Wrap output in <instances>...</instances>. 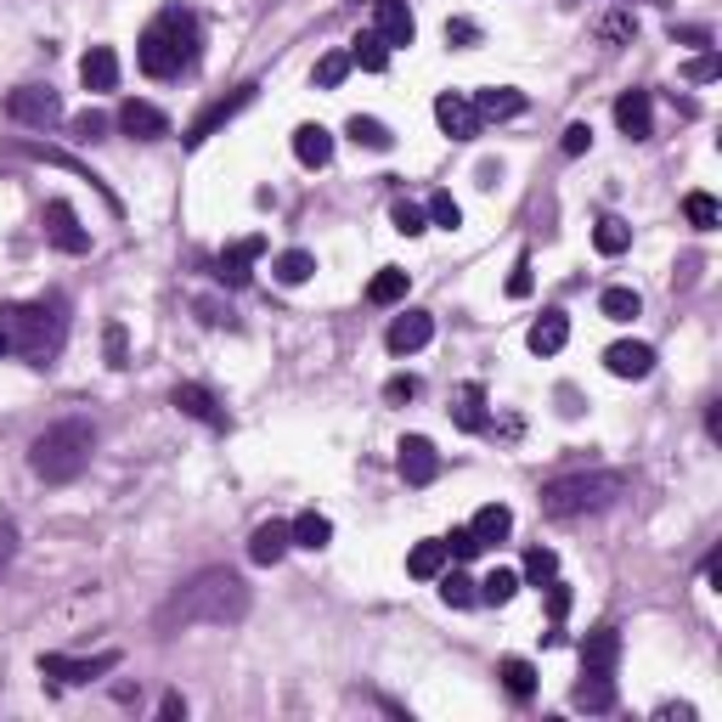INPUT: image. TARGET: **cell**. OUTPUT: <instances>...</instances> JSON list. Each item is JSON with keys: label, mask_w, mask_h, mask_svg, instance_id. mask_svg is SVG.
Segmentation results:
<instances>
[{"label": "cell", "mask_w": 722, "mask_h": 722, "mask_svg": "<svg viewBox=\"0 0 722 722\" xmlns=\"http://www.w3.org/2000/svg\"><path fill=\"white\" fill-rule=\"evenodd\" d=\"M553 575H559V559H553V548H531V553H525V582L548 588Z\"/></svg>", "instance_id": "obj_39"}, {"label": "cell", "mask_w": 722, "mask_h": 722, "mask_svg": "<svg viewBox=\"0 0 722 722\" xmlns=\"http://www.w3.org/2000/svg\"><path fill=\"white\" fill-rule=\"evenodd\" d=\"M159 716H170V722L186 716V700H181V694H164V700H159Z\"/></svg>", "instance_id": "obj_55"}, {"label": "cell", "mask_w": 722, "mask_h": 722, "mask_svg": "<svg viewBox=\"0 0 722 722\" xmlns=\"http://www.w3.org/2000/svg\"><path fill=\"white\" fill-rule=\"evenodd\" d=\"M593 249H599V255H627V249H633V226L615 220V215H604V220L593 226Z\"/></svg>", "instance_id": "obj_32"}, {"label": "cell", "mask_w": 722, "mask_h": 722, "mask_svg": "<svg viewBox=\"0 0 722 722\" xmlns=\"http://www.w3.org/2000/svg\"><path fill=\"white\" fill-rule=\"evenodd\" d=\"M255 90H260V85H237V90H231V96H226V103H215V108H204V114H198V119H192V125H186V136H181V141H186V148H204V141H209V136H215V130H220V125H231V119H237V114H244V108H249V103H255Z\"/></svg>", "instance_id": "obj_7"}, {"label": "cell", "mask_w": 722, "mask_h": 722, "mask_svg": "<svg viewBox=\"0 0 722 722\" xmlns=\"http://www.w3.org/2000/svg\"><path fill=\"white\" fill-rule=\"evenodd\" d=\"M136 63L148 79H175L198 63V18L186 7H164L148 29H141V45H136Z\"/></svg>", "instance_id": "obj_2"}, {"label": "cell", "mask_w": 722, "mask_h": 722, "mask_svg": "<svg viewBox=\"0 0 722 722\" xmlns=\"http://www.w3.org/2000/svg\"><path fill=\"white\" fill-rule=\"evenodd\" d=\"M0 333H7V345H12L23 362L45 367V362H52V356L63 351V340H68V316H63V300L0 305Z\"/></svg>", "instance_id": "obj_3"}, {"label": "cell", "mask_w": 722, "mask_h": 722, "mask_svg": "<svg viewBox=\"0 0 722 722\" xmlns=\"http://www.w3.org/2000/svg\"><path fill=\"white\" fill-rule=\"evenodd\" d=\"M474 593H479V604H508L519 593V570H492L486 582H474Z\"/></svg>", "instance_id": "obj_37"}, {"label": "cell", "mask_w": 722, "mask_h": 722, "mask_svg": "<svg viewBox=\"0 0 722 722\" xmlns=\"http://www.w3.org/2000/svg\"><path fill=\"white\" fill-rule=\"evenodd\" d=\"M604 367H610L615 378H649V373H655V351L638 345V340H621V345L604 351Z\"/></svg>", "instance_id": "obj_17"}, {"label": "cell", "mask_w": 722, "mask_h": 722, "mask_svg": "<svg viewBox=\"0 0 722 722\" xmlns=\"http://www.w3.org/2000/svg\"><path fill=\"white\" fill-rule=\"evenodd\" d=\"M74 136H79V141H103V136H108V119H103V114H79V119H74Z\"/></svg>", "instance_id": "obj_47"}, {"label": "cell", "mask_w": 722, "mask_h": 722, "mask_svg": "<svg viewBox=\"0 0 722 722\" xmlns=\"http://www.w3.org/2000/svg\"><path fill=\"white\" fill-rule=\"evenodd\" d=\"M429 340H435V316H429V311H407V316L390 322V351H396V356H412V351H423Z\"/></svg>", "instance_id": "obj_16"}, {"label": "cell", "mask_w": 722, "mask_h": 722, "mask_svg": "<svg viewBox=\"0 0 722 722\" xmlns=\"http://www.w3.org/2000/svg\"><path fill=\"white\" fill-rule=\"evenodd\" d=\"M351 141H356V148H373V153H390V148H396L390 125H384V119H367V114L351 119Z\"/></svg>", "instance_id": "obj_33"}, {"label": "cell", "mask_w": 722, "mask_h": 722, "mask_svg": "<svg viewBox=\"0 0 722 722\" xmlns=\"http://www.w3.org/2000/svg\"><path fill=\"white\" fill-rule=\"evenodd\" d=\"M446 559H452L446 542H441V537H429V542H418V548L407 553V570L418 575V582H435V575L446 570Z\"/></svg>", "instance_id": "obj_30"}, {"label": "cell", "mask_w": 722, "mask_h": 722, "mask_svg": "<svg viewBox=\"0 0 722 722\" xmlns=\"http://www.w3.org/2000/svg\"><path fill=\"white\" fill-rule=\"evenodd\" d=\"M599 311H604L610 322H633V316L644 311V300H638V288H604V294H599Z\"/></svg>", "instance_id": "obj_36"}, {"label": "cell", "mask_w": 722, "mask_h": 722, "mask_svg": "<svg viewBox=\"0 0 722 722\" xmlns=\"http://www.w3.org/2000/svg\"><path fill=\"white\" fill-rule=\"evenodd\" d=\"M716 74H722V63H716V52H705V57H694V63H689V79H694V85H711Z\"/></svg>", "instance_id": "obj_51"}, {"label": "cell", "mask_w": 722, "mask_h": 722, "mask_svg": "<svg viewBox=\"0 0 722 722\" xmlns=\"http://www.w3.org/2000/svg\"><path fill=\"white\" fill-rule=\"evenodd\" d=\"M0 356H12V345H7V333H0Z\"/></svg>", "instance_id": "obj_56"}, {"label": "cell", "mask_w": 722, "mask_h": 722, "mask_svg": "<svg viewBox=\"0 0 722 722\" xmlns=\"http://www.w3.org/2000/svg\"><path fill=\"white\" fill-rule=\"evenodd\" d=\"M525 345H531L537 356H559V351L570 345V316H564V311H542V316L531 322V333H525Z\"/></svg>", "instance_id": "obj_18"}, {"label": "cell", "mask_w": 722, "mask_h": 722, "mask_svg": "<svg viewBox=\"0 0 722 722\" xmlns=\"http://www.w3.org/2000/svg\"><path fill=\"white\" fill-rule=\"evenodd\" d=\"M373 34L384 45H412L418 40V18L407 0H378V12H373Z\"/></svg>", "instance_id": "obj_12"}, {"label": "cell", "mask_w": 722, "mask_h": 722, "mask_svg": "<svg viewBox=\"0 0 722 722\" xmlns=\"http://www.w3.org/2000/svg\"><path fill=\"white\" fill-rule=\"evenodd\" d=\"M249 582L237 570H198L175 599L159 610V633H186V627H237L249 615Z\"/></svg>", "instance_id": "obj_1"}, {"label": "cell", "mask_w": 722, "mask_h": 722, "mask_svg": "<svg viewBox=\"0 0 722 722\" xmlns=\"http://www.w3.org/2000/svg\"><path fill=\"white\" fill-rule=\"evenodd\" d=\"M119 666V649H103V655H90V660H74V655H40V678H52V683H90V678H103V671Z\"/></svg>", "instance_id": "obj_6"}, {"label": "cell", "mask_w": 722, "mask_h": 722, "mask_svg": "<svg viewBox=\"0 0 722 722\" xmlns=\"http://www.w3.org/2000/svg\"><path fill=\"white\" fill-rule=\"evenodd\" d=\"M260 255H266V237H237V244L220 249V271H215V277H220L226 288H249Z\"/></svg>", "instance_id": "obj_11"}, {"label": "cell", "mask_w": 722, "mask_h": 722, "mask_svg": "<svg viewBox=\"0 0 722 722\" xmlns=\"http://www.w3.org/2000/svg\"><path fill=\"white\" fill-rule=\"evenodd\" d=\"M548 615H553V621L570 615V588H564V582H548Z\"/></svg>", "instance_id": "obj_52"}, {"label": "cell", "mask_w": 722, "mask_h": 722, "mask_svg": "<svg viewBox=\"0 0 722 722\" xmlns=\"http://www.w3.org/2000/svg\"><path fill=\"white\" fill-rule=\"evenodd\" d=\"M508 294H514V300H525V294H531V260H525V255L514 260V277H508Z\"/></svg>", "instance_id": "obj_49"}, {"label": "cell", "mask_w": 722, "mask_h": 722, "mask_svg": "<svg viewBox=\"0 0 722 722\" xmlns=\"http://www.w3.org/2000/svg\"><path fill=\"white\" fill-rule=\"evenodd\" d=\"M356 63H351V52H327L322 63H316V85L322 90H333V85H345V74H351Z\"/></svg>", "instance_id": "obj_41"}, {"label": "cell", "mask_w": 722, "mask_h": 722, "mask_svg": "<svg viewBox=\"0 0 722 722\" xmlns=\"http://www.w3.org/2000/svg\"><path fill=\"white\" fill-rule=\"evenodd\" d=\"M7 114L18 119V125H57L63 119V103H57V90H45V85H18L12 96H7Z\"/></svg>", "instance_id": "obj_8"}, {"label": "cell", "mask_w": 722, "mask_h": 722, "mask_svg": "<svg viewBox=\"0 0 722 722\" xmlns=\"http://www.w3.org/2000/svg\"><path fill=\"white\" fill-rule=\"evenodd\" d=\"M615 660H621V633H615V627L588 633V644H582V671H604V678H615Z\"/></svg>", "instance_id": "obj_23"}, {"label": "cell", "mask_w": 722, "mask_h": 722, "mask_svg": "<svg viewBox=\"0 0 722 722\" xmlns=\"http://www.w3.org/2000/svg\"><path fill=\"white\" fill-rule=\"evenodd\" d=\"M452 423L468 429V435H479V429H486V390H479V384H463V390H457V401H452Z\"/></svg>", "instance_id": "obj_28"}, {"label": "cell", "mask_w": 722, "mask_h": 722, "mask_svg": "<svg viewBox=\"0 0 722 722\" xmlns=\"http://www.w3.org/2000/svg\"><path fill=\"white\" fill-rule=\"evenodd\" d=\"M367 300H373V305H396V300H407V271H401V266H384V271L367 282Z\"/></svg>", "instance_id": "obj_35"}, {"label": "cell", "mask_w": 722, "mask_h": 722, "mask_svg": "<svg viewBox=\"0 0 722 722\" xmlns=\"http://www.w3.org/2000/svg\"><path fill=\"white\" fill-rule=\"evenodd\" d=\"M468 531L479 537V548H497L508 531H514V508H503V503H486L474 519H468Z\"/></svg>", "instance_id": "obj_25"}, {"label": "cell", "mask_w": 722, "mask_h": 722, "mask_svg": "<svg viewBox=\"0 0 722 722\" xmlns=\"http://www.w3.org/2000/svg\"><path fill=\"white\" fill-rule=\"evenodd\" d=\"M288 548H294V537H288V519H266L260 531L249 537V559H255V564H282Z\"/></svg>", "instance_id": "obj_22"}, {"label": "cell", "mask_w": 722, "mask_h": 722, "mask_svg": "<svg viewBox=\"0 0 722 722\" xmlns=\"http://www.w3.org/2000/svg\"><path fill=\"white\" fill-rule=\"evenodd\" d=\"M468 103H474L479 119H514V114H525V90H514V85H486V90H474Z\"/></svg>", "instance_id": "obj_20"}, {"label": "cell", "mask_w": 722, "mask_h": 722, "mask_svg": "<svg viewBox=\"0 0 722 722\" xmlns=\"http://www.w3.org/2000/svg\"><path fill=\"white\" fill-rule=\"evenodd\" d=\"M621 492H627V474L615 468H593V474H559L542 486V514L553 519H575V514H604Z\"/></svg>", "instance_id": "obj_5"}, {"label": "cell", "mask_w": 722, "mask_h": 722, "mask_svg": "<svg viewBox=\"0 0 722 722\" xmlns=\"http://www.w3.org/2000/svg\"><path fill=\"white\" fill-rule=\"evenodd\" d=\"M396 452H401V479H407V486H435V474H441L435 441H429V435H407Z\"/></svg>", "instance_id": "obj_10"}, {"label": "cell", "mask_w": 722, "mask_h": 722, "mask_svg": "<svg viewBox=\"0 0 722 722\" xmlns=\"http://www.w3.org/2000/svg\"><path fill=\"white\" fill-rule=\"evenodd\" d=\"M351 63L367 68V74H384V68H390V45L367 29V34H356V45H351Z\"/></svg>", "instance_id": "obj_34"}, {"label": "cell", "mask_w": 722, "mask_h": 722, "mask_svg": "<svg viewBox=\"0 0 722 722\" xmlns=\"http://www.w3.org/2000/svg\"><path fill=\"white\" fill-rule=\"evenodd\" d=\"M12 559H18V531H12L7 519H0V570H7Z\"/></svg>", "instance_id": "obj_54"}, {"label": "cell", "mask_w": 722, "mask_h": 722, "mask_svg": "<svg viewBox=\"0 0 722 722\" xmlns=\"http://www.w3.org/2000/svg\"><path fill=\"white\" fill-rule=\"evenodd\" d=\"M175 412H186V418H198L204 429H226V407L204 390V384H175Z\"/></svg>", "instance_id": "obj_14"}, {"label": "cell", "mask_w": 722, "mask_h": 722, "mask_svg": "<svg viewBox=\"0 0 722 722\" xmlns=\"http://www.w3.org/2000/svg\"><path fill=\"white\" fill-rule=\"evenodd\" d=\"M311 271H316V255H311V249H282V255L271 260V277H277L282 288L311 282Z\"/></svg>", "instance_id": "obj_29"}, {"label": "cell", "mask_w": 722, "mask_h": 722, "mask_svg": "<svg viewBox=\"0 0 722 722\" xmlns=\"http://www.w3.org/2000/svg\"><path fill=\"white\" fill-rule=\"evenodd\" d=\"M559 148H564L570 159H582V153L593 148V125H582V119H575V125H564V141H559Z\"/></svg>", "instance_id": "obj_46"}, {"label": "cell", "mask_w": 722, "mask_h": 722, "mask_svg": "<svg viewBox=\"0 0 722 722\" xmlns=\"http://www.w3.org/2000/svg\"><path fill=\"white\" fill-rule=\"evenodd\" d=\"M435 125H441L452 141H474V136H479V114H474L468 96H457V90L435 96Z\"/></svg>", "instance_id": "obj_13"}, {"label": "cell", "mask_w": 722, "mask_h": 722, "mask_svg": "<svg viewBox=\"0 0 722 722\" xmlns=\"http://www.w3.org/2000/svg\"><path fill=\"white\" fill-rule=\"evenodd\" d=\"M119 130L136 136V141H159V136H170V119L153 103H125L119 108Z\"/></svg>", "instance_id": "obj_19"}, {"label": "cell", "mask_w": 722, "mask_h": 722, "mask_svg": "<svg viewBox=\"0 0 722 722\" xmlns=\"http://www.w3.org/2000/svg\"><path fill=\"white\" fill-rule=\"evenodd\" d=\"M294 159H300L305 170H322V164L333 159V136H327L322 125H300V130H294Z\"/></svg>", "instance_id": "obj_26"}, {"label": "cell", "mask_w": 722, "mask_h": 722, "mask_svg": "<svg viewBox=\"0 0 722 722\" xmlns=\"http://www.w3.org/2000/svg\"><path fill=\"white\" fill-rule=\"evenodd\" d=\"M103 351H108V367H130V340H125V322H108V333H103Z\"/></svg>", "instance_id": "obj_44"}, {"label": "cell", "mask_w": 722, "mask_h": 722, "mask_svg": "<svg viewBox=\"0 0 722 722\" xmlns=\"http://www.w3.org/2000/svg\"><path fill=\"white\" fill-rule=\"evenodd\" d=\"M441 542H446V553H452V559H479V553H486V548H479V537L468 531V525H457V531H452V537H441Z\"/></svg>", "instance_id": "obj_45"}, {"label": "cell", "mask_w": 722, "mask_h": 722, "mask_svg": "<svg viewBox=\"0 0 722 722\" xmlns=\"http://www.w3.org/2000/svg\"><path fill=\"white\" fill-rule=\"evenodd\" d=\"M423 215L435 220V226H446V231H457V226H463V209H457V198H452V192H435Z\"/></svg>", "instance_id": "obj_42"}, {"label": "cell", "mask_w": 722, "mask_h": 722, "mask_svg": "<svg viewBox=\"0 0 722 722\" xmlns=\"http://www.w3.org/2000/svg\"><path fill=\"white\" fill-rule=\"evenodd\" d=\"M570 705H582V711H615V683L604 678V671H582V683H575Z\"/></svg>", "instance_id": "obj_27"}, {"label": "cell", "mask_w": 722, "mask_h": 722, "mask_svg": "<svg viewBox=\"0 0 722 722\" xmlns=\"http://www.w3.org/2000/svg\"><path fill=\"white\" fill-rule=\"evenodd\" d=\"M683 220H689L694 231H711V226L722 220V209H716L711 192H689V198H683Z\"/></svg>", "instance_id": "obj_38"}, {"label": "cell", "mask_w": 722, "mask_h": 722, "mask_svg": "<svg viewBox=\"0 0 722 722\" xmlns=\"http://www.w3.org/2000/svg\"><path fill=\"white\" fill-rule=\"evenodd\" d=\"M497 678H503V689H508L514 700H531V694H537V666L519 660V655H508V660L497 666Z\"/></svg>", "instance_id": "obj_31"}, {"label": "cell", "mask_w": 722, "mask_h": 722, "mask_svg": "<svg viewBox=\"0 0 722 722\" xmlns=\"http://www.w3.org/2000/svg\"><path fill=\"white\" fill-rule=\"evenodd\" d=\"M633 29H638V23H633V12H610V18H604V29H599V34H604V40H627V34H633Z\"/></svg>", "instance_id": "obj_50"}, {"label": "cell", "mask_w": 722, "mask_h": 722, "mask_svg": "<svg viewBox=\"0 0 722 722\" xmlns=\"http://www.w3.org/2000/svg\"><path fill=\"white\" fill-rule=\"evenodd\" d=\"M446 40H452V45H474V40H479V29H474L468 18H452V23H446Z\"/></svg>", "instance_id": "obj_53"}, {"label": "cell", "mask_w": 722, "mask_h": 722, "mask_svg": "<svg viewBox=\"0 0 722 722\" xmlns=\"http://www.w3.org/2000/svg\"><path fill=\"white\" fill-rule=\"evenodd\" d=\"M412 396H418V378H412V373H401V378L384 384V401H396V407H401V401H412Z\"/></svg>", "instance_id": "obj_48"}, {"label": "cell", "mask_w": 722, "mask_h": 722, "mask_svg": "<svg viewBox=\"0 0 722 722\" xmlns=\"http://www.w3.org/2000/svg\"><path fill=\"white\" fill-rule=\"evenodd\" d=\"M90 452H96V429L85 418H63V423L45 429V435H34L29 468L45 479V486H68V479H79L90 468Z\"/></svg>", "instance_id": "obj_4"}, {"label": "cell", "mask_w": 722, "mask_h": 722, "mask_svg": "<svg viewBox=\"0 0 722 722\" xmlns=\"http://www.w3.org/2000/svg\"><path fill=\"white\" fill-rule=\"evenodd\" d=\"M45 237H52L63 255H85V249H90V231L79 226V215H74L68 198H52V204H45Z\"/></svg>", "instance_id": "obj_9"}, {"label": "cell", "mask_w": 722, "mask_h": 722, "mask_svg": "<svg viewBox=\"0 0 722 722\" xmlns=\"http://www.w3.org/2000/svg\"><path fill=\"white\" fill-rule=\"evenodd\" d=\"M441 599L452 604V610H468V604H479V593H474V582L463 570H452V575H441Z\"/></svg>", "instance_id": "obj_40"}, {"label": "cell", "mask_w": 722, "mask_h": 722, "mask_svg": "<svg viewBox=\"0 0 722 722\" xmlns=\"http://www.w3.org/2000/svg\"><path fill=\"white\" fill-rule=\"evenodd\" d=\"M79 79H85V90H114V85H119L114 45H90V52L79 57Z\"/></svg>", "instance_id": "obj_21"}, {"label": "cell", "mask_w": 722, "mask_h": 722, "mask_svg": "<svg viewBox=\"0 0 722 722\" xmlns=\"http://www.w3.org/2000/svg\"><path fill=\"white\" fill-rule=\"evenodd\" d=\"M288 537H294V548H305V553H322L327 542H333V519L327 514H300V519H288Z\"/></svg>", "instance_id": "obj_24"}, {"label": "cell", "mask_w": 722, "mask_h": 722, "mask_svg": "<svg viewBox=\"0 0 722 722\" xmlns=\"http://www.w3.org/2000/svg\"><path fill=\"white\" fill-rule=\"evenodd\" d=\"M390 220H396V231H401V237H418V231H429V215H423L418 204H407V198L390 209Z\"/></svg>", "instance_id": "obj_43"}, {"label": "cell", "mask_w": 722, "mask_h": 722, "mask_svg": "<svg viewBox=\"0 0 722 722\" xmlns=\"http://www.w3.org/2000/svg\"><path fill=\"white\" fill-rule=\"evenodd\" d=\"M615 125H621V136H633V141H649V130H655V103H649V90H627L615 103Z\"/></svg>", "instance_id": "obj_15"}]
</instances>
